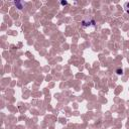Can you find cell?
<instances>
[{"instance_id": "obj_1", "label": "cell", "mask_w": 129, "mask_h": 129, "mask_svg": "<svg viewBox=\"0 0 129 129\" xmlns=\"http://www.w3.org/2000/svg\"><path fill=\"white\" fill-rule=\"evenodd\" d=\"M82 28L86 29V28H90V27H95L96 26V21L94 19H87V20H83L81 22Z\"/></svg>"}, {"instance_id": "obj_2", "label": "cell", "mask_w": 129, "mask_h": 129, "mask_svg": "<svg viewBox=\"0 0 129 129\" xmlns=\"http://www.w3.org/2000/svg\"><path fill=\"white\" fill-rule=\"evenodd\" d=\"M14 5L16 6V8H18L19 10H21L24 7V3L22 1H14Z\"/></svg>"}, {"instance_id": "obj_3", "label": "cell", "mask_w": 129, "mask_h": 129, "mask_svg": "<svg viewBox=\"0 0 129 129\" xmlns=\"http://www.w3.org/2000/svg\"><path fill=\"white\" fill-rule=\"evenodd\" d=\"M124 10L127 13H129V2H125L124 3Z\"/></svg>"}, {"instance_id": "obj_4", "label": "cell", "mask_w": 129, "mask_h": 129, "mask_svg": "<svg viewBox=\"0 0 129 129\" xmlns=\"http://www.w3.org/2000/svg\"><path fill=\"white\" fill-rule=\"evenodd\" d=\"M116 73H117V75H122V74H123V70L119 68V69L116 70Z\"/></svg>"}, {"instance_id": "obj_5", "label": "cell", "mask_w": 129, "mask_h": 129, "mask_svg": "<svg viewBox=\"0 0 129 129\" xmlns=\"http://www.w3.org/2000/svg\"><path fill=\"white\" fill-rule=\"evenodd\" d=\"M60 4H61L62 6H66V5H68V2H67V1H60Z\"/></svg>"}]
</instances>
